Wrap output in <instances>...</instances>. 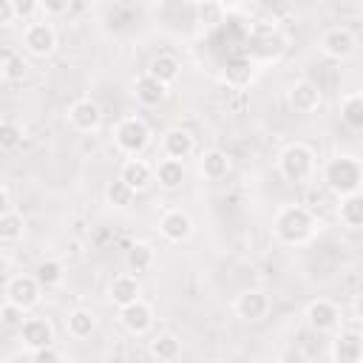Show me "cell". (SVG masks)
Masks as SVG:
<instances>
[{"instance_id":"4","label":"cell","mask_w":363,"mask_h":363,"mask_svg":"<svg viewBox=\"0 0 363 363\" xmlns=\"http://www.w3.org/2000/svg\"><path fill=\"white\" fill-rule=\"evenodd\" d=\"M113 142L122 153L128 156H139L147 145H150V128L139 119V116H125L116 128H113Z\"/></svg>"},{"instance_id":"38","label":"cell","mask_w":363,"mask_h":363,"mask_svg":"<svg viewBox=\"0 0 363 363\" xmlns=\"http://www.w3.org/2000/svg\"><path fill=\"white\" fill-rule=\"evenodd\" d=\"M37 3H40V9H43L45 14H54V17L65 14V11L74 6V0H37Z\"/></svg>"},{"instance_id":"25","label":"cell","mask_w":363,"mask_h":363,"mask_svg":"<svg viewBox=\"0 0 363 363\" xmlns=\"http://www.w3.org/2000/svg\"><path fill=\"white\" fill-rule=\"evenodd\" d=\"M147 74L156 77V79L164 82V85H173V82L179 79V74H182V65H179V60H176L173 54H159V57H153Z\"/></svg>"},{"instance_id":"6","label":"cell","mask_w":363,"mask_h":363,"mask_svg":"<svg viewBox=\"0 0 363 363\" xmlns=\"http://www.w3.org/2000/svg\"><path fill=\"white\" fill-rule=\"evenodd\" d=\"M320 51L329 57V60H337V62H343V60H352L354 57V51H357V40H354V34L349 31V28H329L323 37H320Z\"/></svg>"},{"instance_id":"15","label":"cell","mask_w":363,"mask_h":363,"mask_svg":"<svg viewBox=\"0 0 363 363\" xmlns=\"http://www.w3.org/2000/svg\"><path fill=\"white\" fill-rule=\"evenodd\" d=\"M20 337L28 349H37V346H48L54 343V326L45 320V318H23L20 323Z\"/></svg>"},{"instance_id":"11","label":"cell","mask_w":363,"mask_h":363,"mask_svg":"<svg viewBox=\"0 0 363 363\" xmlns=\"http://www.w3.org/2000/svg\"><path fill=\"white\" fill-rule=\"evenodd\" d=\"M68 122H71L74 130H79V133H91V130L99 128V122H102V111H99V105H96L94 99H77V102L68 108Z\"/></svg>"},{"instance_id":"1","label":"cell","mask_w":363,"mask_h":363,"mask_svg":"<svg viewBox=\"0 0 363 363\" xmlns=\"http://www.w3.org/2000/svg\"><path fill=\"white\" fill-rule=\"evenodd\" d=\"M272 233L286 247H301L315 235V218L301 204H286L272 218Z\"/></svg>"},{"instance_id":"18","label":"cell","mask_w":363,"mask_h":363,"mask_svg":"<svg viewBox=\"0 0 363 363\" xmlns=\"http://www.w3.org/2000/svg\"><path fill=\"white\" fill-rule=\"evenodd\" d=\"M196 142H193V133L184 130V128H170L164 136H162V150L164 156L170 159H187L193 153Z\"/></svg>"},{"instance_id":"29","label":"cell","mask_w":363,"mask_h":363,"mask_svg":"<svg viewBox=\"0 0 363 363\" xmlns=\"http://www.w3.org/2000/svg\"><path fill=\"white\" fill-rule=\"evenodd\" d=\"M26 233V218L14 210L0 216V241H20Z\"/></svg>"},{"instance_id":"12","label":"cell","mask_w":363,"mask_h":363,"mask_svg":"<svg viewBox=\"0 0 363 363\" xmlns=\"http://www.w3.org/2000/svg\"><path fill=\"white\" fill-rule=\"evenodd\" d=\"M159 233L170 241V244H182L193 235V218L184 210H167L159 218Z\"/></svg>"},{"instance_id":"32","label":"cell","mask_w":363,"mask_h":363,"mask_svg":"<svg viewBox=\"0 0 363 363\" xmlns=\"http://www.w3.org/2000/svg\"><path fill=\"white\" fill-rule=\"evenodd\" d=\"M23 142V130L11 119H0V150H14Z\"/></svg>"},{"instance_id":"39","label":"cell","mask_w":363,"mask_h":363,"mask_svg":"<svg viewBox=\"0 0 363 363\" xmlns=\"http://www.w3.org/2000/svg\"><path fill=\"white\" fill-rule=\"evenodd\" d=\"M14 17V9H11V0H0V26H9Z\"/></svg>"},{"instance_id":"30","label":"cell","mask_w":363,"mask_h":363,"mask_svg":"<svg viewBox=\"0 0 363 363\" xmlns=\"http://www.w3.org/2000/svg\"><path fill=\"white\" fill-rule=\"evenodd\" d=\"M133 190L122 182V179H113V182H108V187H105V201L111 204V207H128L130 201H133Z\"/></svg>"},{"instance_id":"37","label":"cell","mask_w":363,"mask_h":363,"mask_svg":"<svg viewBox=\"0 0 363 363\" xmlns=\"http://www.w3.org/2000/svg\"><path fill=\"white\" fill-rule=\"evenodd\" d=\"M11 9H14V17L17 20H28V17L37 14L40 3L37 0H11Z\"/></svg>"},{"instance_id":"36","label":"cell","mask_w":363,"mask_h":363,"mask_svg":"<svg viewBox=\"0 0 363 363\" xmlns=\"http://www.w3.org/2000/svg\"><path fill=\"white\" fill-rule=\"evenodd\" d=\"M23 315H26V312H23L20 306L9 303V301H6V306H0V320H3L6 326H20V323H23Z\"/></svg>"},{"instance_id":"42","label":"cell","mask_w":363,"mask_h":363,"mask_svg":"<svg viewBox=\"0 0 363 363\" xmlns=\"http://www.w3.org/2000/svg\"><path fill=\"white\" fill-rule=\"evenodd\" d=\"M182 3H190V6H199L201 0H182Z\"/></svg>"},{"instance_id":"22","label":"cell","mask_w":363,"mask_h":363,"mask_svg":"<svg viewBox=\"0 0 363 363\" xmlns=\"http://www.w3.org/2000/svg\"><path fill=\"white\" fill-rule=\"evenodd\" d=\"M153 261H156V250H153L147 241H136V244H130L128 252H125V267H128L130 272H147V269L153 267Z\"/></svg>"},{"instance_id":"27","label":"cell","mask_w":363,"mask_h":363,"mask_svg":"<svg viewBox=\"0 0 363 363\" xmlns=\"http://www.w3.org/2000/svg\"><path fill=\"white\" fill-rule=\"evenodd\" d=\"M340 119L352 128V130H360L363 128V96L354 91V94H346L340 99Z\"/></svg>"},{"instance_id":"35","label":"cell","mask_w":363,"mask_h":363,"mask_svg":"<svg viewBox=\"0 0 363 363\" xmlns=\"http://www.w3.org/2000/svg\"><path fill=\"white\" fill-rule=\"evenodd\" d=\"M28 357H31L34 363H57V360H62V352H57L54 343H48V346H37V349H31Z\"/></svg>"},{"instance_id":"2","label":"cell","mask_w":363,"mask_h":363,"mask_svg":"<svg viewBox=\"0 0 363 363\" xmlns=\"http://www.w3.org/2000/svg\"><path fill=\"white\" fill-rule=\"evenodd\" d=\"M323 182L335 196H352L360 193L363 184V167L354 156H332L323 164Z\"/></svg>"},{"instance_id":"24","label":"cell","mask_w":363,"mask_h":363,"mask_svg":"<svg viewBox=\"0 0 363 363\" xmlns=\"http://www.w3.org/2000/svg\"><path fill=\"white\" fill-rule=\"evenodd\" d=\"M147 352H150V357H153V360L170 363V360H176V357L182 354V343H179V337H176V335L164 332V335H156V337L150 340Z\"/></svg>"},{"instance_id":"17","label":"cell","mask_w":363,"mask_h":363,"mask_svg":"<svg viewBox=\"0 0 363 363\" xmlns=\"http://www.w3.org/2000/svg\"><path fill=\"white\" fill-rule=\"evenodd\" d=\"M119 179L133 190V193H139V190H145L150 182H153V170H150V164L145 162V159H139V156H130L125 164H122V170H119Z\"/></svg>"},{"instance_id":"41","label":"cell","mask_w":363,"mask_h":363,"mask_svg":"<svg viewBox=\"0 0 363 363\" xmlns=\"http://www.w3.org/2000/svg\"><path fill=\"white\" fill-rule=\"evenodd\" d=\"M0 79H6V68H3V57H0Z\"/></svg>"},{"instance_id":"26","label":"cell","mask_w":363,"mask_h":363,"mask_svg":"<svg viewBox=\"0 0 363 363\" xmlns=\"http://www.w3.org/2000/svg\"><path fill=\"white\" fill-rule=\"evenodd\" d=\"M156 179H159V184L164 190L182 187V182H184V164H182V159H170V156L162 159L159 167H156Z\"/></svg>"},{"instance_id":"9","label":"cell","mask_w":363,"mask_h":363,"mask_svg":"<svg viewBox=\"0 0 363 363\" xmlns=\"http://www.w3.org/2000/svg\"><path fill=\"white\" fill-rule=\"evenodd\" d=\"M233 309H235V315L241 320H252V323L255 320H264L267 312H269V295L261 292V289H247V292H241L235 298Z\"/></svg>"},{"instance_id":"13","label":"cell","mask_w":363,"mask_h":363,"mask_svg":"<svg viewBox=\"0 0 363 363\" xmlns=\"http://www.w3.org/2000/svg\"><path fill=\"white\" fill-rule=\"evenodd\" d=\"M329 357L335 363H360L363 360V337L360 332H340L335 340H332V349H329Z\"/></svg>"},{"instance_id":"28","label":"cell","mask_w":363,"mask_h":363,"mask_svg":"<svg viewBox=\"0 0 363 363\" xmlns=\"http://www.w3.org/2000/svg\"><path fill=\"white\" fill-rule=\"evenodd\" d=\"M34 278H37V284H40L43 289L60 286V284H62V278H65V267H62L60 261H54V258H45V261H40V264H37Z\"/></svg>"},{"instance_id":"19","label":"cell","mask_w":363,"mask_h":363,"mask_svg":"<svg viewBox=\"0 0 363 363\" xmlns=\"http://www.w3.org/2000/svg\"><path fill=\"white\" fill-rule=\"evenodd\" d=\"M139 292H142V286H139L136 275H130V272H122V275H116V278L108 284V298H111L113 306H125V303L136 301Z\"/></svg>"},{"instance_id":"14","label":"cell","mask_w":363,"mask_h":363,"mask_svg":"<svg viewBox=\"0 0 363 363\" xmlns=\"http://www.w3.org/2000/svg\"><path fill=\"white\" fill-rule=\"evenodd\" d=\"M289 105L295 113H315L320 108V91L309 79H298L289 88Z\"/></svg>"},{"instance_id":"8","label":"cell","mask_w":363,"mask_h":363,"mask_svg":"<svg viewBox=\"0 0 363 363\" xmlns=\"http://www.w3.org/2000/svg\"><path fill=\"white\" fill-rule=\"evenodd\" d=\"M119 320H122V326L130 335H145L153 326V309H150V303H145L142 298H136V301L119 306Z\"/></svg>"},{"instance_id":"16","label":"cell","mask_w":363,"mask_h":363,"mask_svg":"<svg viewBox=\"0 0 363 363\" xmlns=\"http://www.w3.org/2000/svg\"><path fill=\"white\" fill-rule=\"evenodd\" d=\"M133 96H136L139 105L156 108V105L167 96V85L159 82V79L150 77V74H142V77H136V82H133Z\"/></svg>"},{"instance_id":"10","label":"cell","mask_w":363,"mask_h":363,"mask_svg":"<svg viewBox=\"0 0 363 363\" xmlns=\"http://www.w3.org/2000/svg\"><path fill=\"white\" fill-rule=\"evenodd\" d=\"M306 323H309L315 332H332V329H337V323H340V309H337V303H332V301H326V298L312 301V303L306 306Z\"/></svg>"},{"instance_id":"31","label":"cell","mask_w":363,"mask_h":363,"mask_svg":"<svg viewBox=\"0 0 363 363\" xmlns=\"http://www.w3.org/2000/svg\"><path fill=\"white\" fill-rule=\"evenodd\" d=\"M250 79H252V65H250V60L241 57V60H230V62H227V82H230V85H238V88H241V85H247Z\"/></svg>"},{"instance_id":"33","label":"cell","mask_w":363,"mask_h":363,"mask_svg":"<svg viewBox=\"0 0 363 363\" xmlns=\"http://www.w3.org/2000/svg\"><path fill=\"white\" fill-rule=\"evenodd\" d=\"M221 14H224V9H221L218 0H201L199 3V20L204 26H218L221 23Z\"/></svg>"},{"instance_id":"20","label":"cell","mask_w":363,"mask_h":363,"mask_svg":"<svg viewBox=\"0 0 363 363\" xmlns=\"http://www.w3.org/2000/svg\"><path fill=\"white\" fill-rule=\"evenodd\" d=\"M65 329H68V335H71V337H77V340L91 337V335H94V329H96V318H94V312H91V309L77 306V309H71V312H68V318H65Z\"/></svg>"},{"instance_id":"23","label":"cell","mask_w":363,"mask_h":363,"mask_svg":"<svg viewBox=\"0 0 363 363\" xmlns=\"http://www.w3.org/2000/svg\"><path fill=\"white\" fill-rule=\"evenodd\" d=\"M230 156L224 153V150H218V147H213V150H207L204 156H201V176L204 179H210V182H218V179H224L227 173H230Z\"/></svg>"},{"instance_id":"7","label":"cell","mask_w":363,"mask_h":363,"mask_svg":"<svg viewBox=\"0 0 363 363\" xmlns=\"http://www.w3.org/2000/svg\"><path fill=\"white\" fill-rule=\"evenodd\" d=\"M23 45L34 57H48L57 48V31L51 28V23H31L23 34Z\"/></svg>"},{"instance_id":"40","label":"cell","mask_w":363,"mask_h":363,"mask_svg":"<svg viewBox=\"0 0 363 363\" xmlns=\"http://www.w3.org/2000/svg\"><path fill=\"white\" fill-rule=\"evenodd\" d=\"M11 210V201H9V193H6V187H0V216L3 213H9Z\"/></svg>"},{"instance_id":"3","label":"cell","mask_w":363,"mask_h":363,"mask_svg":"<svg viewBox=\"0 0 363 363\" xmlns=\"http://www.w3.org/2000/svg\"><path fill=\"white\" fill-rule=\"evenodd\" d=\"M278 170H281V176H284L286 182H306V179L312 176V170H315V153H312L306 145L292 142V145H286V147L281 150V156H278Z\"/></svg>"},{"instance_id":"5","label":"cell","mask_w":363,"mask_h":363,"mask_svg":"<svg viewBox=\"0 0 363 363\" xmlns=\"http://www.w3.org/2000/svg\"><path fill=\"white\" fill-rule=\"evenodd\" d=\"M40 289L43 286L37 284L34 275H14L6 284V301L14 303V306H20L23 312H28V309H34L40 303Z\"/></svg>"},{"instance_id":"21","label":"cell","mask_w":363,"mask_h":363,"mask_svg":"<svg viewBox=\"0 0 363 363\" xmlns=\"http://www.w3.org/2000/svg\"><path fill=\"white\" fill-rule=\"evenodd\" d=\"M337 218H340V224L349 227V230H360V227H363V199H360V193L340 196Z\"/></svg>"},{"instance_id":"34","label":"cell","mask_w":363,"mask_h":363,"mask_svg":"<svg viewBox=\"0 0 363 363\" xmlns=\"http://www.w3.org/2000/svg\"><path fill=\"white\" fill-rule=\"evenodd\" d=\"M3 68H6V79H23L26 77V60L11 54V57H3Z\"/></svg>"}]
</instances>
